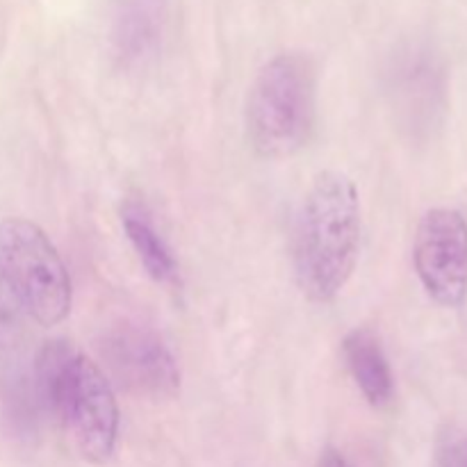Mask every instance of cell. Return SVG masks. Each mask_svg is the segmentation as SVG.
Segmentation results:
<instances>
[{
    "mask_svg": "<svg viewBox=\"0 0 467 467\" xmlns=\"http://www.w3.org/2000/svg\"><path fill=\"white\" fill-rule=\"evenodd\" d=\"M360 254V199L342 171L313 178L292 233V269L301 295L328 304L349 283Z\"/></svg>",
    "mask_w": 467,
    "mask_h": 467,
    "instance_id": "cell-1",
    "label": "cell"
},
{
    "mask_svg": "<svg viewBox=\"0 0 467 467\" xmlns=\"http://www.w3.org/2000/svg\"><path fill=\"white\" fill-rule=\"evenodd\" d=\"M36 400L82 461L105 465L119 441V404L103 369L67 340H48L35 363Z\"/></svg>",
    "mask_w": 467,
    "mask_h": 467,
    "instance_id": "cell-2",
    "label": "cell"
},
{
    "mask_svg": "<svg viewBox=\"0 0 467 467\" xmlns=\"http://www.w3.org/2000/svg\"><path fill=\"white\" fill-rule=\"evenodd\" d=\"M317 119V71L301 53L269 59L251 85L244 123L260 158L285 160L308 146Z\"/></svg>",
    "mask_w": 467,
    "mask_h": 467,
    "instance_id": "cell-3",
    "label": "cell"
},
{
    "mask_svg": "<svg viewBox=\"0 0 467 467\" xmlns=\"http://www.w3.org/2000/svg\"><path fill=\"white\" fill-rule=\"evenodd\" d=\"M0 283L41 327H57L71 313L67 265L50 237L27 219L0 222Z\"/></svg>",
    "mask_w": 467,
    "mask_h": 467,
    "instance_id": "cell-4",
    "label": "cell"
},
{
    "mask_svg": "<svg viewBox=\"0 0 467 467\" xmlns=\"http://www.w3.org/2000/svg\"><path fill=\"white\" fill-rule=\"evenodd\" d=\"M413 267L433 304L447 310L467 301V217L450 205L429 208L413 240Z\"/></svg>",
    "mask_w": 467,
    "mask_h": 467,
    "instance_id": "cell-5",
    "label": "cell"
},
{
    "mask_svg": "<svg viewBox=\"0 0 467 467\" xmlns=\"http://www.w3.org/2000/svg\"><path fill=\"white\" fill-rule=\"evenodd\" d=\"M100 356L114 381L137 397L162 401L181 390V372L169 347L153 331L119 324L100 340Z\"/></svg>",
    "mask_w": 467,
    "mask_h": 467,
    "instance_id": "cell-6",
    "label": "cell"
},
{
    "mask_svg": "<svg viewBox=\"0 0 467 467\" xmlns=\"http://www.w3.org/2000/svg\"><path fill=\"white\" fill-rule=\"evenodd\" d=\"M167 27V0H114L109 41L123 64H144L160 50Z\"/></svg>",
    "mask_w": 467,
    "mask_h": 467,
    "instance_id": "cell-7",
    "label": "cell"
},
{
    "mask_svg": "<svg viewBox=\"0 0 467 467\" xmlns=\"http://www.w3.org/2000/svg\"><path fill=\"white\" fill-rule=\"evenodd\" d=\"M347 368L356 386L374 409H383L395 397V377L381 340L369 328H354L342 342Z\"/></svg>",
    "mask_w": 467,
    "mask_h": 467,
    "instance_id": "cell-8",
    "label": "cell"
},
{
    "mask_svg": "<svg viewBox=\"0 0 467 467\" xmlns=\"http://www.w3.org/2000/svg\"><path fill=\"white\" fill-rule=\"evenodd\" d=\"M121 223L128 242L135 249L137 258L144 265L149 276L158 283H173L178 278V265L169 251L167 242L160 237L158 228L150 222V214L137 201H126L121 208Z\"/></svg>",
    "mask_w": 467,
    "mask_h": 467,
    "instance_id": "cell-9",
    "label": "cell"
},
{
    "mask_svg": "<svg viewBox=\"0 0 467 467\" xmlns=\"http://www.w3.org/2000/svg\"><path fill=\"white\" fill-rule=\"evenodd\" d=\"M317 467H351V465L340 450H336V447H327V450L319 454Z\"/></svg>",
    "mask_w": 467,
    "mask_h": 467,
    "instance_id": "cell-10",
    "label": "cell"
}]
</instances>
